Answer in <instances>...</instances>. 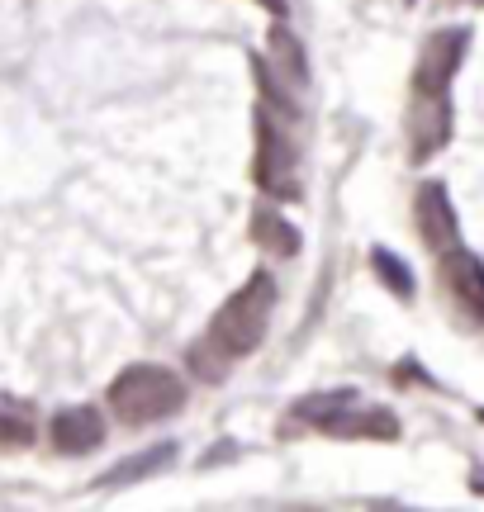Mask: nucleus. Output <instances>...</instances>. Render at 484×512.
<instances>
[{
	"label": "nucleus",
	"mask_w": 484,
	"mask_h": 512,
	"mask_svg": "<svg viewBox=\"0 0 484 512\" xmlns=\"http://www.w3.org/2000/svg\"><path fill=\"white\" fill-rule=\"evenodd\" d=\"M110 408L129 427H148L186 408V380L167 366H129L110 384Z\"/></svg>",
	"instance_id": "obj_1"
},
{
	"label": "nucleus",
	"mask_w": 484,
	"mask_h": 512,
	"mask_svg": "<svg viewBox=\"0 0 484 512\" xmlns=\"http://www.w3.org/2000/svg\"><path fill=\"white\" fill-rule=\"evenodd\" d=\"M271 309H276V280H271L266 271L247 275V285L233 290V299L214 313V323H209V342H214V347H224L228 356H247V351H257L261 337H266V323H271Z\"/></svg>",
	"instance_id": "obj_2"
},
{
	"label": "nucleus",
	"mask_w": 484,
	"mask_h": 512,
	"mask_svg": "<svg viewBox=\"0 0 484 512\" xmlns=\"http://www.w3.org/2000/svg\"><path fill=\"white\" fill-rule=\"evenodd\" d=\"M257 185L271 200H295L299 181H295V147L285 138V128L271 114H257V162H252Z\"/></svg>",
	"instance_id": "obj_3"
},
{
	"label": "nucleus",
	"mask_w": 484,
	"mask_h": 512,
	"mask_svg": "<svg viewBox=\"0 0 484 512\" xmlns=\"http://www.w3.org/2000/svg\"><path fill=\"white\" fill-rule=\"evenodd\" d=\"M466 48H470V34L466 29H442L423 43V53L413 62V95H447L451 76L461 72L466 62Z\"/></svg>",
	"instance_id": "obj_4"
},
{
	"label": "nucleus",
	"mask_w": 484,
	"mask_h": 512,
	"mask_svg": "<svg viewBox=\"0 0 484 512\" xmlns=\"http://www.w3.org/2000/svg\"><path fill=\"white\" fill-rule=\"evenodd\" d=\"M418 233L432 252L442 256L461 242V228H456V209H451V195L442 181H428L418 190Z\"/></svg>",
	"instance_id": "obj_5"
},
{
	"label": "nucleus",
	"mask_w": 484,
	"mask_h": 512,
	"mask_svg": "<svg viewBox=\"0 0 484 512\" xmlns=\"http://www.w3.org/2000/svg\"><path fill=\"white\" fill-rule=\"evenodd\" d=\"M48 437L62 456H86L105 441V413L95 403H76V408H62L48 427Z\"/></svg>",
	"instance_id": "obj_6"
},
{
	"label": "nucleus",
	"mask_w": 484,
	"mask_h": 512,
	"mask_svg": "<svg viewBox=\"0 0 484 512\" xmlns=\"http://www.w3.org/2000/svg\"><path fill=\"white\" fill-rule=\"evenodd\" d=\"M442 280H447V290L456 294V304L475 318V323H484V261L475 252H466L461 242L451 247V252H442Z\"/></svg>",
	"instance_id": "obj_7"
},
{
	"label": "nucleus",
	"mask_w": 484,
	"mask_h": 512,
	"mask_svg": "<svg viewBox=\"0 0 484 512\" xmlns=\"http://www.w3.org/2000/svg\"><path fill=\"white\" fill-rule=\"evenodd\" d=\"M413 162H428L437 147H447L451 138V105L447 95H413Z\"/></svg>",
	"instance_id": "obj_8"
},
{
	"label": "nucleus",
	"mask_w": 484,
	"mask_h": 512,
	"mask_svg": "<svg viewBox=\"0 0 484 512\" xmlns=\"http://www.w3.org/2000/svg\"><path fill=\"white\" fill-rule=\"evenodd\" d=\"M167 465H176V441H157V446H148V451H133L129 460H119L114 470H105L100 484H105V489H124V484H138V479L162 475Z\"/></svg>",
	"instance_id": "obj_9"
},
{
	"label": "nucleus",
	"mask_w": 484,
	"mask_h": 512,
	"mask_svg": "<svg viewBox=\"0 0 484 512\" xmlns=\"http://www.w3.org/2000/svg\"><path fill=\"white\" fill-rule=\"evenodd\" d=\"M323 432H333V437H371V441H394L399 437V422L394 413L385 408H342Z\"/></svg>",
	"instance_id": "obj_10"
},
{
	"label": "nucleus",
	"mask_w": 484,
	"mask_h": 512,
	"mask_svg": "<svg viewBox=\"0 0 484 512\" xmlns=\"http://www.w3.org/2000/svg\"><path fill=\"white\" fill-rule=\"evenodd\" d=\"M252 238L261 242V252H271V256L299 252L295 223H285V214H276V209H257V214H252Z\"/></svg>",
	"instance_id": "obj_11"
},
{
	"label": "nucleus",
	"mask_w": 484,
	"mask_h": 512,
	"mask_svg": "<svg viewBox=\"0 0 484 512\" xmlns=\"http://www.w3.org/2000/svg\"><path fill=\"white\" fill-rule=\"evenodd\" d=\"M271 57H276V67H280V72H285V76H290L295 86H304V81H309V62H304V43H299V38L290 34L285 24H271Z\"/></svg>",
	"instance_id": "obj_12"
},
{
	"label": "nucleus",
	"mask_w": 484,
	"mask_h": 512,
	"mask_svg": "<svg viewBox=\"0 0 484 512\" xmlns=\"http://www.w3.org/2000/svg\"><path fill=\"white\" fill-rule=\"evenodd\" d=\"M356 394L352 389H333V394H309V399L295 403V418L299 422H314V427H328V422L342 413V408H352Z\"/></svg>",
	"instance_id": "obj_13"
},
{
	"label": "nucleus",
	"mask_w": 484,
	"mask_h": 512,
	"mask_svg": "<svg viewBox=\"0 0 484 512\" xmlns=\"http://www.w3.org/2000/svg\"><path fill=\"white\" fill-rule=\"evenodd\" d=\"M371 271L385 280V290L399 299H413V271L390 252V247H371Z\"/></svg>",
	"instance_id": "obj_14"
},
{
	"label": "nucleus",
	"mask_w": 484,
	"mask_h": 512,
	"mask_svg": "<svg viewBox=\"0 0 484 512\" xmlns=\"http://www.w3.org/2000/svg\"><path fill=\"white\" fill-rule=\"evenodd\" d=\"M29 441H34V422L24 418V413L0 408V451H24Z\"/></svg>",
	"instance_id": "obj_15"
},
{
	"label": "nucleus",
	"mask_w": 484,
	"mask_h": 512,
	"mask_svg": "<svg viewBox=\"0 0 484 512\" xmlns=\"http://www.w3.org/2000/svg\"><path fill=\"white\" fill-rule=\"evenodd\" d=\"M252 72H257V86L266 91V100H271L276 110H295V100L276 86V76H271V67H266V57H252Z\"/></svg>",
	"instance_id": "obj_16"
},
{
	"label": "nucleus",
	"mask_w": 484,
	"mask_h": 512,
	"mask_svg": "<svg viewBox=\"0 0 484 512\" xmlns=\"http://www.w3.org/2000/svg\"><path fill=\"white\" fill-rule=\"evenodd\" d=\"M261 10H266V15H276V19H285V10H290V5H285V0H257Z\"/></svg>",
	"instance_id": "obj_17"
},
{
	"label": "nucleus",
	"mask_w": 484,
	"mask_h": 512,
	"mask_svg": "<svg viewBox=\"0 0 484 512\" xmlns=\"http://www.w3.org/2000/svg\"><path fill=\"white\" fill-rule=\"evenodd\" d=\"M470 489H475V494H484V470H475V479H470Z\"/></svg>",
	"instance_id": "obj_18"
},
{
	"label": "nucleus",
	"mask_w": 484,
	"mask_h": 512,
	"mask_svg": "<svg viewBox=\"0 0 484 512\" xmlns=\"http://www.w3.org/2000/svg\"><path fill=\"white\" fill-rule=\"evenodd\" d=\"M475 5H484V0H475Z\"/></svg>",
	"instance_id": "obj_19"
}]
</instances>
